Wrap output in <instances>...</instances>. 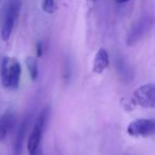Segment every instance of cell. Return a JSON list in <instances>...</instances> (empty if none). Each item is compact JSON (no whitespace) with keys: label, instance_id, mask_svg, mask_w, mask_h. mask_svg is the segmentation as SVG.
I'll use <instances>...</instances> for the list:
<instances>
[{"label":"cell","instance_id":"1","mask_svg":"<svg viewBox=\"0 0 155 155\" xmlns=\"http://www.w3.org/2000/svg\"><path fill=\"white\" fill-rule=\"evenodd\" d=\"M0 78L2 86L10 91H16L19 87L21 78V66L16 58L11 56L3 58L0 66Z\"/></svg>","mask_w":155,"mask_h":155},{"label":"cell","instance_id":"2","mask_svg":"<svg viewBox=\"0 0 155 155\" xmlns=\"http://www.w3.org/2000/svg\"><path fill=\"white\" fill-rule=\"evenodd\" d=\"M49 107H45L41 113L38 117L36 118L33 125V129L31 131V134L29 136L28 143H27V149L30 155H36L38 152L39 146H41V138H43L44 130L46 127V123L49 116Z\"/></svg>","mask_w":155,"mask_h":155},{"label":"cell","instance_id":"3","mask_svg":"<svg viewBox=\"0 0 155 155\" xmlns=\"http://www.w3.org/2000/svg\"><path fill=\"white\" fill-rule=\"evenodd\" d=\"M20 9H21L20 0H9V2L5 5L2 29H1V37L5 41H7L11 37L17 18L19 16Z\"/></svg>","mask_w":155,"mask_h":155},{"label":"cell","instance_id":"4","mask_svg":"<svg viewBox=\"0 0 155 155\" xmlns=\"http://www.w3.org/2000/svg\"><path fill=\"white\" fill-rule=\"evenodd\" d=\"M154 25V17L150 15L142 16L140 19H138L135 24L132 26L129 34H127V44L129 46H133L140 41L147 33L150 31V29Z\"/></svg>","mask_w":155,"mask_h":155},{"label":"cell","instance_id":"5","mask_svg":"<svg viewBox=\"0 0 155 155\" xmlns=\"http://www.w3.org/2000/svg\"><path fill=\"white\" fill-rule=\"evenodd\" d=\"M132 137H149L155 134V119L140 118L133 120L127 127Z\"/></svg>","mask_w":155,"mask_h":155},{"label":"cell","instance_id":"6","mask_svg":"<svg viewBox=\"0 0 155 155\" xmlns=\"http://www.w3.org/2000/svg\"><path fill=\"white\" fill-rule=\"evenodd\" d=\"M133 99L141 107L155 108V83H149L136 88L133 93Z\"/></svg>","mask_w":155,"mask_h":155},{"label":"cell","instance_id":"7","mask_svg":"<svg viewBox=\"0 0 155 155\" xmlns=\"http://www.w3.org/2000/svg\"><path fill=\"white\" fill-rule=\"evenodd\" d=\"M110 66V55L104 48H101L97 51L93 62V71L96 74L103 73Z\"/></svg>","mask_w":155,"mask_h":155},{"label":"cell","instance_id":"8","mask_svg":"<svg viewBox=\"0 0 155 155\" xmlns=\"http://www.w3.org/2000/svg\"><path fill=\"white\" fill-rule=\"evenodd\" d=\"M29 122H30V119L26 118L21 122V124L19 125L17 132H16L15 139H14L13 143V155H20L22 151V146H24V139L26 137L27 130L29 127Z\"/></svg>","mask_w":155,"mask_h":155},{"label":"cell","instance_id":"9","mask_svg":"<svg viewBox=\"0 0 155 155\" xmlns=\"http://www.w3.org/2000/svg\"><path fill=\"white\" fill-rule=\"evenodd\" d=\"M14 123V118L11 114H7L0 119V142L2 141L12 129Z\"/></svg>","mask_w":155,"mask_h":155},{"label":"cell","instance_id":"10","mask_svg":"<svg viewBox=\"0 0 155 155\" xmlns=\"http://www.w3.org/2000/svg\"><path fill=\"white\" fill-rule=\"evenodd\" d=\"M26 63L27 69L29 71V74L32 81H35L38 77V64H37V61L33 56H28L25 61Z\"/></svg>","mask_w":155,"mask_h":155},{"label":"cell","instance_id":"11","mask_svg":"<svg viewBox=\"0 0 155 155\" xmlns=\"http://www.w3.org/2000/svg\"><path fill=\"white\" fill-rule=\"evenodd\" d=\"M41 9L47 14L55 13L56 10H58L56 0H43V2H41Z\"/></svg>","mask_w":155,"mask_h":155},{"label":"cell","instance_id":"12","mask_svg":"<svg viewBox=\"0 0 155 155\" xmlns=\"http://www.w3.org/2000/svg\"><path fill=\"white\" fill-rule=\"evenodd\" d=\"M37 56L38 58H41V55H43V45H41V43L37 44Z\"/></svg>","mask_w":155,"mask_h":155},{"label":"cell","instance_id":"13","mask_svg":"<svg viewBox=\"0 0 155 155\" xmlns=\"http://www.w3.org/2000/svg\"><path fill=\"white\" fill-rule=\"evenodd\" d=\"M116 1H117L118 3H124V2H127L129 0H116Z\"/></svg>","mask_w":155,"mask_h":155},{"label":"cell","instance_id":"14","mask_svg":"<svg viewBox=\"0 0 155 155\" xmlns=\"http://www.w3.org/2000/svg\"><path fill=\"white\" fill-rule=\"evenodd\" d=\"M88 1H89L91 3H95L96 1H97V0H88Z\"/></svg>","mask_w":155,"mask_h":155},{"label":"cell","instance_id":"15","mask_svg":"<svg viewBox=\"0 0 155 155\" xmlns=\"http://www.w3.org/2000/svg\"><path fill=\"white\" fill-rule=\"evenodd\" d=\"M0 1H1V0H0Z\"/></svg>","mask_w":155,"mask_h":155}]
</instances>
